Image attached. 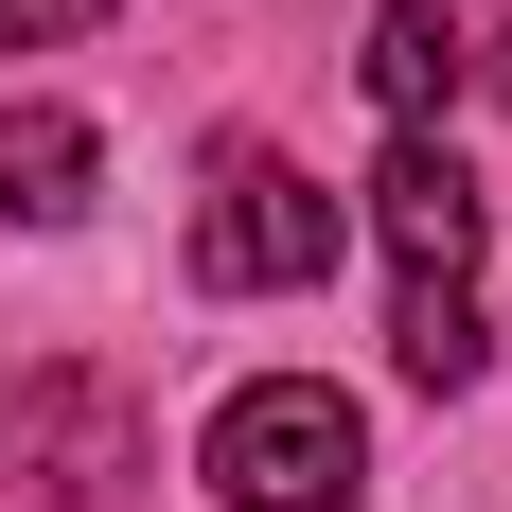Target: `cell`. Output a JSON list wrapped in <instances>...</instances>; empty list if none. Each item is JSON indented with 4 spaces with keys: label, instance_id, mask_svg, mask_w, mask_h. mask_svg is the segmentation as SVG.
Returning a JSON list of instances; mask_svg holds the SVG:
<instances>
[{
    "label": "cell",
    "instance_id": "6da1fadb",
    "mask_svg": "<svg viewBox=\"0 0 512 512\" xmlns=\"http://www.w3.org/2000/svg\"><path fill=\"white\" fill-rule=\"evenodd\" d=\"M336 248H354V212L318 195L283 142H212V177H195V283L212 301H301Z\"/></svg>",
    "mask_w": 512,
    "mask_h": 512
},
{
    "label": "cell",
    "instance_id": "7a4b0ae2",
    "mask_svg": "<svg viewBox=\"0 0 512 512\" xmlns=\"http://www.w3.org/2000/svg\"><path fill=\"white\" fill-rule=\"evenodd\" d=\"M212 495H230V512H354V495H371L354 389H318V371H248V389L212 407Z\"/></svg>",
    "mask_w": 512,
    "mask_h": 512
},
{
    "label": "cell",
    "instance_id": "3957f363",
    "mask_svg": "<svg viewBox=\"0 0 512 512\" xmlns=\"http://www.w3.org/2000/svg\"><path fill=\"white\" fill-rule=\"evenodd\" d=\"M0 460L36 477L53 512H106L142 477V389L124 371H18V407H0Z\"/></svg>",
    "mask_w": 512,
    "mask_h": 512
},
{
    "label": "cell",
    "instance_id": "277c9868",
    "mask_svg": "<svg viewBox=\"0 0 512 512\" xmlns=\"http://www.w3.org/2000/svg\"><path fill=\"white\" fill-rule=\"evenodd\" d=\"M371 230H389V265H407V301H477V177L460 142H389V177H371Z\"/></svg>",
    "mask_w": 512,
    "mask_h": 512
},
{
    "label": "cell",
    "instance_id": "5b68a950",
    "mask_svg": "<svg viewBox=\"0 0 512 512\" xmlns=\"http://www.w3.org/2000/svg\"><path fill=\"white\" fill-rule=\"evenodd\" d=\"M371 106H389V142H442V106L477 89V18H442V0H371Z\"/></svg>",
    "mask_w": 512,
    "mask_h": 512
},
{
    "label": "cell",
    "instance_id": "8992f818",
    "mask_svg": "<svg viewBox=\"0 0 512 512\" xmlns=\"http://www.w3.org/2000/svg\"><path fill=\"white\" fill-rule=\"evenodd\" d=\"M0 212L18 230H71L89 212V124L71 106H0Z\"/></svg>",
    "mask_w": 512,
    "mask_h": 512
},
{
    "label": "cell",
    "instance_id": "52a82bcc",
    "mask_svg": "<svg viewBox=\"0 0 512 512\" xmlns=\"http://www.w3.org/2000/svg\"><path fill=\"white\" fill-rule=\"evenodd\" d=\"M389 371H407L424 407H460L477 371H495V336H477V301H389Z\"/></svg>",
    "mask_w": 512,
    "mask_h": 512
},
{
    "label": "cell",
    "instance_id": "ba28073f",
    "mask_svg": "<svg viewBox=\"0 0 512 512\" xmlns=\"http://www.w3.org/2000/svg\"><path fill=\"white\" fill-rule=\"evenodd\" d=\"M89 18H106V0H0V53H71Z\"/></svg>",
    "mask_w": 512,
    "mask_h": 512
}]
</instances>
